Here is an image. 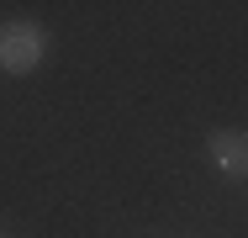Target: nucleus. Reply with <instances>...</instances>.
<instances>
[{
	"instance_id": "1",
	"label": "nucleus",
	"mask_w": 248,
	"mask_h": 238,
	"mask_svg": "<svg viewBox=\"0 0 248 238\" xmlns=\"http://www.w3.org/2000/svg\"><path fill=\"white\" fill-rule=\"evenodd\" d=\"M48 58V32L37 21H0V69L5 74H32Z\"/></svg>"
},
{
	"instance_id": "2",
	"label": "nucleus",
	"mask_w": 248,
	"mask_h": 238,
	"mask_svg": "<svg viewBox=\"0 0 248 238\" xmlns=\"http://www.w3.org/2000/svg\"><path fill=\"white\" fill-rule=\"evenodd\" d=\"M206 159L222 180H248V127H222L206 138Z\"/></svg>"
}]
</instances>
